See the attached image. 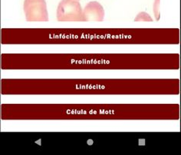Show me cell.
<instances>
[{
  "mask_svg": "<svg viewBox=\"0 0 181 155\" xmlns=\"http://www.w3.org/2000/svg\"><path fill=\"white\" fill-rule=\"evenodd\" d=\"M76 1H79V0H76Z\"/></svg>",
  "mask_w": 181,
  "mask_h": 155,
  "instance_id": "6",
  "label": "cell"
},
{
  "mask_svg": "<svg viewBox=\"0 0 181 155\" xmlns=\"http://www.w3.org/2000/svg\"><path fill=\"white\" fill-rule=\"evenodd\" d=\"M104 18V10L98 2H88L83 10V22H102Z\"/></svg>",
  "mask_w": 181,
  "mask_h": 155,
  "instance_id": "3",
  "label": "cell"
},
{
  "mask_svg": "<svg viewBox=\"0 0 181 155\" xmlns=\"http://www.w3.org/2000/svg\"><path fill=\"white\" fill-rule=\"evenodd\" d=\"M135 22H140V21H143V22H152V19L147 13H141L137 16V17L134 19Z\"/></svg>",
  "mask_w": 181,
  "mask_h": 155,
  "instance_id": "4",
  "label": "cell"
},
{
  "mask_svg": "<svg viewBox=\"0 0 181 155\" xmlns=\"http://www.w3.org/2000/svg\"><path fill=\"white\" fill-rule=\"evenodd\" d=\"M160 0H155L154 2V7H153V10H154L155 17H156V20H159L160 19Z\"/></svg>",
  "mask_w": 181,
  "mask_h": 155,
  "instance_id": "5",
  "label": "cell"
},
{
  "mask_svg": "<svg viewBox=\"0 0 181 155\" xmlns=\"http://www.w3.org/2000/svg\"><path fill=\"white\" fill-rule=\"evenodd\" d=\"M23 9L27 22L48 21L45 0H25Z\"/></svg>",
  "mask_w": 181,
  "mask_h": 155,
  "instance_id": "2",
  "label": "cell"
},
{
  "mask_svg": "<svg viewBox=\"0 0 181 155\" xmlns=\"http://www.w3.org/2000/svg\"><path fill=\"white\" fill-rule=\"evenodd\" d=\"M58 22H83V11L78 1L62 0L57 8Z\"/></svg>",
  "mask_w": 181,
  "mask_h": 155,
  "instance_id": "1",
  "label": "cell"
}]
</instances>
